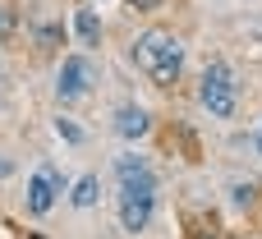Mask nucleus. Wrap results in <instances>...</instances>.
Listing matches in <instances>:
<instances>
[{
	"instance_id": "4468645a",
	"label": "nucleus",
	"mask_w": 262,
	"mask_h": 239,
	"mask_svg": "<svg viewBox=\"0 0 262 239\" xmlns=\"http://www.w3.org/2000/svg\"><path fill=\"white\" fill-rule=\"evenodd\" d=\"M14 28H18V18H14L9 9H0V32H14Z\"/></svg>"
},
{
	"instance_id": "6e6552de",
	"label": "nucleus",
	"mask_w": 262,
	"mask_h": 239,
	"mask_svg": "<svg viewBox=\"0 0 262 239\" xmlns=\"http://www.w3.org/2000/svg\"><path fill=\"white\" fill-rule=\"evenodd\" d=\"M115 180H120V184L152 180V166H147V157H143V152H124V157H115Z\"/></svg>"
},
{
	"instance_id": "39448f33",
	"label": "nucleus",
	"mask_w": 262,
	"mask_h": 239,
	"mask_svg": "<svg viewBox=\"0 0 262 239\" xmlns=\"http://www.w3.org/2000/svg\"><path fill=\"white\" fill-rule=\"evenodd\" d=\"M23 193H28V212H32V216H46V212L60 203V193H69V180H64L51 161H41V166L28 175V189H23Z\"/></svg>"
},
{
	"instance_id": "dca6fc26",
	"label": "nucleus",
	"mask_w": 262,
	"mask_h": 239,
	"mask_svg": "<svg viewBox=\"0 0 262 239\" xmlns=\"http://www.w3.org/2000/svg\"><path fill=\"white\" fill-rule=\"evenodd\" d=\"M9 170H14V166H9V161H5V157H0V175H9Z\"/></svg>"
},
{
	"instance_id": "423d86ee",
	"label": "nucleus",
	"mask_w": 262,
	"mask_h": 239,
	"mask_svg": "<svg viewBox=\"0 0 262 239\" xmlns=\"http://www.w3.org/2000/svg\"><path fill=\"white\" fill-rule=\"evenodd\" d=\"M111 129H115L124 143H143V138L152 134V115H147L143 106H120L115 120H111Z\"/></svg>"
},
{
	"instance_id": "f257e3e1",
	"label": "nucleus",
	"mask_w": 262,
	"mask_h": 239,
	"mask_svg": "<svg viewBox=\"0 0 262 239\" xmlns=\"http://www.w3.org/2000/svg\"><path fill=\"white\" fill-rule=\"evenodd\" d=\"M129 60L138 74H147L157 88H175L184 74V41L166 28H143L129 46Z\"/></svg>"
},
{
	"instance_id": "20e7f679",
	"label": "nucleus",
	"mask_w": 262,
	"mask_h": 239,
	"mask_svg": "<svg viewBox=\"0 0 262 239\" xmlns=\"http://www.w3.org/2000/svg\"><path fill=\"white\" fill-rule=\"evenodd\" d=\"M92 83H97L92 60H88L83 51H69V55L60 60V69H55V97H60V101H78V97L92 92Z\"/></svg>"
},
{
	"instance_id": "0eeeda50",
	"label": "nucleus",
	"mask_w": 262,
	"mask_h": 239,
	"mask_svg": "<svg viewBox=\"0 0 262 239\" xmlns=\"http://www.w3.org/2000/svg\"><path fill=\"white\" fill-rule=\"evenodd\" d=\"M97 203H101V175L88 170V175H78V180L69 184V207H74V212H92Z\"/></svg>"
},
{
	"instance_id": "1a4fd4ad",
	"label": "nucleus",
	"mask_w": 262,
	"mask_h": 239,
	"mask_svg": "<svg viewBox=\"0 0 262 239\" xmlns=\"http://www.w3.org/2000/svg\"><path fill=\"white\" fill-rule=\"evenodd\" d=\"M74 32H78V41L83 46H97L101 41V18H97V9H74Z\"/></svg>"
},
{
	"instance_id": "2eb2a0df",
	"label": "nucleus",
	"mask_w": 262,
	"mask_h": 239,
	"mask_svg": "<svg viewBox=\"0 0 262 239\" xmlns=\"http://www.w3.org/2000/svg\"><path fill=\"white\" fill-rule=\"evenodd\" d=\"M253 147H258V157H262V120H258V129H253Z\"/></svg>"
},
{
	"instance_id": "f03ea898",
	"label": "nucleus",
	"mask_w": 262,
	"mask_h": 239,
	"mask_svg": "<svg viewBox=\"0 0 262 239\" xmlns=\"http://www.w3.org/2000/svg\"><path fill=\"white\" fill-rule=\"evenodd\" d=\"M198 101H203V111L216 115V120H230V115L239 111V83H235V69H230L226 60H212V64L203 69V78H198Z\"/></svg>"
},
{
	"instance_id": "ddd939ff",
	"label": "nucleus",
	"mask_w": 262,
	"mask_h": 239,
	"mask_svg": "<svg viewBox=\"0 0 262 239\" xmlns=\"http://www.w3.org/2000/svg\"><path fill=\"white\" fill-rule=\"evenodd\" d=\"M129 5H134V9H138V14H152V9H161V5H166V0H129Z\"/></svg>"
},
{
	"instance_id": "7ed1b4c3",
	"label": "nucleus",
	"mask_w": 262,
	"mask_h": 239,
	"mask_svg": "<svg viewBox=\"0 0 262 239\" xmlns=\"http://www.w3.org/2000/svg\"><path fill=\"white\" fill-rule=\"evenodd\" d=\"M157 216V175L152 180H134V184H120V226L129 235H143Z\"/></svg>"
},
{
	"instance_id": "9b49d317",
	"label": "nucleus",
	"mask_w": 262,
	"mask_h": 239,
	"mask_svg": "<svg viewBox=\"0 0 262 239\" xmlns=\"http://www.w3.org/2000/svg\"><path fill=\"white\" fill-rule=\"evenodd\" d=\"M55 134H60L64 143H83V129H78L69 115H55Z\"/></svg>"
},
{
	"instance_id": "f8f14e48",
	"label": "nucleus",
	"mask_w": 262,
	"mask_h": 239,
	"mask_svg": "<svg viewBox=\"0 0 262 239\" xmlns=\"http://www.w3.org/2000/svg\"><path fill=\"white\" fill-rule=\"evenodd\" d=\"M253 193H258V189H253L249 180H244V184H230V203H235V207H253Z\"/></svg>"
},
{
	"instance_id": "9d476101",
	"label": "nucleus",
	"mask_w": 262,
	"mask_h": 239,
	"mask_svg": "<svg viewBox=\"0 0 262 239\" xmlns=\"http://www.w3.org/2000/svg\"><path fill=\"white\" fill-rule=\"evenodd\" d=\"M32 41H37V46H60V41H64V28H60L55 18H41V23H32Z\"/></svg>"
}]
</instances>
